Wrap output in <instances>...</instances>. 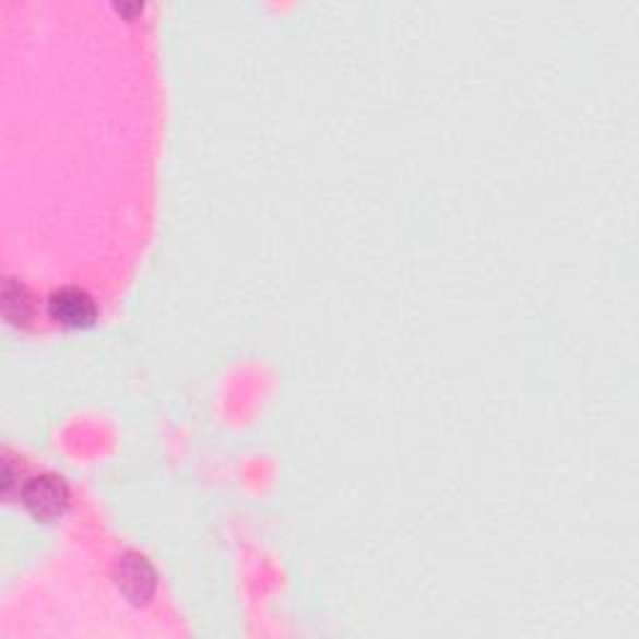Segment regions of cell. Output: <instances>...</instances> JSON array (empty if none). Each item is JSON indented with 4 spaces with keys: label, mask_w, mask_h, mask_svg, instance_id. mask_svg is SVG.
I'll return each mask as SVG.
<instances>
[{
    "label": "cell",
    "mask_w": 639,
    "mask_h": 639,
    "mask_svg": "<svg viewBox=\"0 0 639 639\" xmlns=\"http://www.w3.org/2000/svg\"><path fill=\"white\" fill-rule=\"evenodd\" d=\"M5 318L11 322H25L31 318V300H28V293H25L23 285L17 283H8L5 285Z\"/></svg>",
    "instance_id": "obj_4"
},
{
    "label": "cell",
    "mask_w": 639,
    "mask_h": 639,
    "mask_svg": "<svg viewBox=\"0 0 639 639\" xmlns=\"http://www.w3.org/2000/svg\"><path fill=\"white\" fill-rule=\"evenodd\" d=\"M68 487L63 480L43 475V477H33L28 485L23 489V502L28 507V512L33 518L38 520H52L58 514L66 512L68 507Z\"/></svg>",
    "instance_id": "obj_1"
},
{
    "label": "cell",
    "mask_w": 639,
    "mask_h": 639,
    "mask_svg": "<svg viewBox=\"0 0 639 639\" xmlns=\"http://www.w3.org/2000/svg\"><path fill=\"white\" fill-rule=\"evenodd\" d=\"M50 318L58 320L66 328H87L93 326L98 308L95 300L81 287H60L48 300Z\"/></svg>",
    "instance_id": "obj_2"
},
{
    "label": "cell",
    "mask_w": 639,
    "mask_h": 639,
    "mask_svg": "<svg viewBox=\"0 0 639 639\" xmlns=\"http://www.w3.org/2000/svg\"><path fill=\"white\" fill-rule=\"evenodd\" d=\"M118 588L126 592V597L135 605H143L153 597L155 590V575L151 565L138 555H126L120 559L118 567Z\"/></svg>",
    "instance_id": "obj_3"
}]
</instances>
